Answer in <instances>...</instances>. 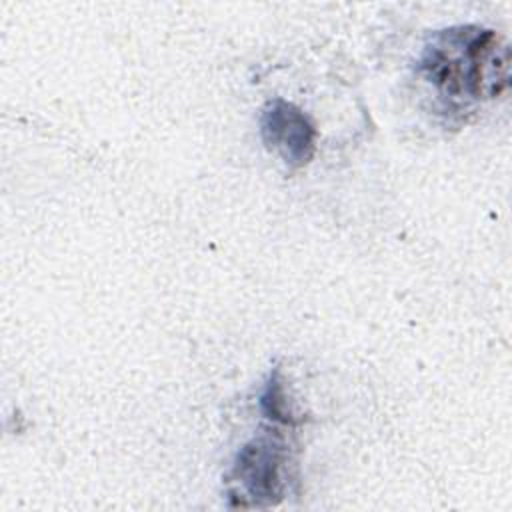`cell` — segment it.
<instances>
[{
  "mask_svg": "<svg viewBox=\"0 0 512 512\" xmlns=\"http://www.w3.org/2000/svg\"><path fill=\"white\" fill-rule=\"evenodd\" d=\"M260 136L264 146L278 154L290 168L308 164L316 150V128L312 120L296 104L282 98L264 106Z\"/></svg>",
  "mask_w": 512,
  "mask_h": 512,
  "instance_id": "3957f363",
  "label": "cell"
},
{
  "mask_svg": "<svg viewBox=\"0 0 512 512\" xmlns=\"http://www.w3.org/2000/svg\"><path fill=\"white\" fill-rule=\"evenodd\" d=\"M260 406H262V412L272 418L274 422H282V424H296V418L288 406V400H286V392H284V384L280 380V374L278 370H274L270 374V380L260 396Z\"/></svg>",
  "mask_w": 512,
  "mask_h": 512,
  "instance_id": "277c9868",
  "label": "cell"
},
{
  "mask_svg": "<svg viewBox=\"0 0 512 512\" xmlns=\"http://www.w3.org/2000/svg\"><path fill=\"white\" fill-rule=\"evenodd\" d=\"M416 70L448 108L468 110L508 90L510 44L486 26H448L428 34Z\"/></svg>",
  "mask_w": 512,
  "mask_h": 512,
  "instance_id": "6da1fadb",
  "label": "cell"
},
{
  "mask_svg": "<svg viewBox=\"0 0 512 512\" xmlns=\"http://www.w3.org/2000/svg\"><path fill=\"white\" fill-rule=\"evenodd\" d=\"M290 450L282 432L262 430L236 454L226 474V498L232 508H268L288 486Z\"/></svg>",
  "mask_w": 512,
  "mask_h": 512,
  "instance_id": "7a4b0ae2",
  "label": "cell"
}]
</instances>
